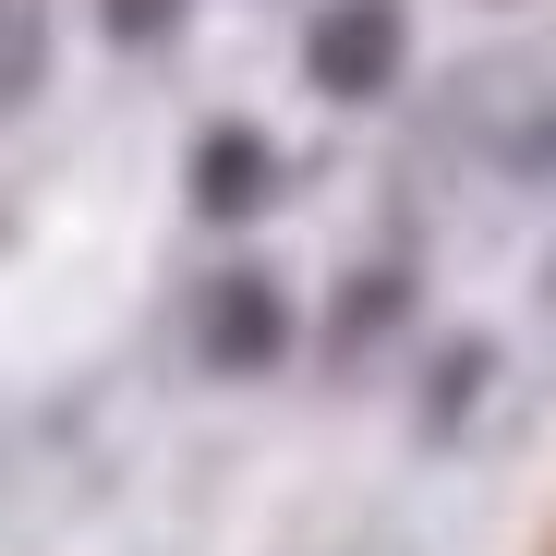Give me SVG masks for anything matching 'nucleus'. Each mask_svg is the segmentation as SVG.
<instances>
[{
	"mask_svg": "<svg viewBox=\"0 0 556 556\" xmlns=\"http://www.w3.org/2000/svg\"><path fill=\"white\" fill-rule=\"evenodd\" d=\"M181 327H194V363H206V376H230V388L291 363V291H278L266 266H206Z\"/></svg>",
	"mask_w": 556,
	"mask_h": 556,
	"instance_id": "f257e3e1",
	"label": "nucleus"
},
{
	"mask_svg": "<svg viewBox=\"0 0 556 556\" xmlns=\"http://www.w3.org/2000/svg\"><path fill=\"white\" fill-rule=\"evenodd\" d=\"M37 61H49V25H37V0H0V110H25Z\"/></svg>",
	"mask_w": 556,
	"mask_h": 556,
	"instance_id": "39448f33",
	"label": "nucleus"
},
{
	"mask_svg": "<svg viewBox=\"0 0 556 556\" xmlns=\"http://www.w3.org/2000/svg\"><path fill=\"white\" fill-rule=\"evenodd\" d=\"M496 181H556V98H544L532 122L496 134Z\"/></svg>",
	"mask_w": 556,
	"mask_h": 556,
	"instance_id": "0eeeda50",
	"label": "nucleus"
},
{
	"mask_svg": "<svg viewBox=\"0 0 556 556\" xmlns=\"http://www.w3.org/2000/svg\"><path fill=\"white\" fill-rule=\"evenodd\" d=\"M400 61H412V13L400 0H327V13L303 25V73H315V98H339V110H376L400 85Z\"/></svg>",
	"mask_w": 556,
	"mask_h": 556,
	"instance_id": "f03ea898",
	"label": "nucleus"
},
{
	"mask_svg": "<svg viewBox=\"0 0 556 556\" xmlns=\"http://www.w3.org/2000/svg\"><path fill=\"white\" fill-rule=\"evenodd\" d=\"M484 376H496V351H484V339H447V351H435V388H424V435H447L459 412H472Z\"/></svg>",
	"mask_w": 556,
	"mask_h": 556,
	"instance_id": "20e7f679",
	"label": "nucleus"
},
{
	"mask_svg": "<svg viewBox=\"0 0 556 556\" xmlns=\"http://www.w3.org/2000/svg\"><path fill=\"white\" fill-rule=\"evenodd\" d=\"M544 315H556V266H544Z\"/></svg>",
	"mask_w": 556,
	"mask_h": 556,
	"instance_id": "6e6552de",
	"label": "nucleus"
},
{
	"mask_svg": "<svg viewBox=\"0 0 556 556\" xmlns=\"http://www.w3.org/2000/svg\"><path fill=\"white\" fill-rule=\"evenodd\" d=\"M98 25H110V49H169L194 25V0H98Z\"/></svg>",
	"mask_w": 556,
	"mask_h": 556,
	"instance_id": "423d86ee",
	"label": "nucleus"
},
{
	"mask_svg": "<svg viewBox=\"0 0 556 556\" xmlns=\"http://www.w3.org/2000/svg\"><path fill=\"white\" fill-rule=\"evenodd\" d=\"M194 218H266L278 206V146L254 134V122H218V134H194Z\"/></svg>",
	"mask_w": 556,
	"mask_h": 556,
	"instance_id": "7ed1b4c3",
	"label": "nucleus"
}]
</instances>
